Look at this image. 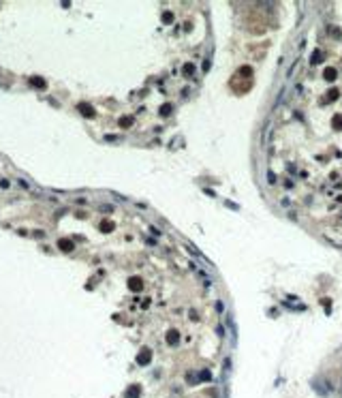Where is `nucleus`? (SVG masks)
<instances>
[{
  "instance_id": "obj_16",
  "label": "nucleus",
  "mask_w": 342,
  "mask_h": 398,
  "mask_svg": "<svg viewBox=\"0 0 342 398\" xmlns=\"http://www.w3.org/2000/svg\"><path fill=\"white\" fill-rule=\"evenodd\" d=\"M17 186H19L22 191H28V188H30V184H28L24 178H17Z\"/></svg>"
},
{
  "instance_id": "obj_7",
  "label": "nucleus",
  "mask_w": 342,
  "mask_h": 398,
  "mask_svg": "<svg viewBox=\"0 0 342 398\" xmlns=\"http://www.w3.org/2000/svg\"><path fill=\"white\" fill-rule=\"evenodd\" d=\"M139 396H141V388L139 385H128L124 398H139Z\"/></svg>"
},
{
  "instance_id": "obj_3",
  "label": "nucleus",
  "mask_w": 342,
  "mask_h": 398,
  "mask_svg": "<svg viewBox=\"0 0 342 398\" xmlns=\"http://www.w3.org/2000/svg\"><path fill=\"white\" fill-rule=\"evenodd\" d=\"M58 248H60L62 253H71L75 246H73V242H71V240H66V238H60V240H58Z\"/></svg>"
},
{
  "instance_id": "obj_12",
  "label": "nucleus",
  "mask_w": 342,
  "mask_h": 398,
  "mask_svg": "<svg viewBox=\"0 0 342 398\" xmlns=\"http://www.w3.org/2000/svg\"><path fill=\"white\" fill-rule=\"evenodd\" d=\"M336 75H338V73H336V69H325V79H327V82H334V79H336Z\"/></svg>"
},
{
  "instance_id": "obj_1",
  "label": "nucleus",
  "mask_w": 342,
  "mask_h": 398,
  "mask_svg": "<svg viewBox=\"0 0 342 398\" xmlns=\"http://www.w3.org/2000/svg\"><path fill=\"white\" fill-rule=\"evenodd\" d=\"M310 385H312V390H314L319 396H329V394L334 392L332 383H327L323 377H316V379H312V381H310Z\"/></svg>"
},
{
  "instance_id": "obj_18",
  "label": "nucleus",
  "mask_w": 342,
  "mask_h": 398,
  "mask_svg": "<svg viewBox=\"0 0 342 398\" xmlns=\"http://www.w3.org/2000/svg\"><path fill=\"white\" fill-rule=\"evenodd\" d=\"M171 109H173L171 105H163V107H161V116H169V114H171Z\"/></svg>"
},
{
  "instance_id": "obj_4",
  "label": "nucleus",
  "mask_w": 342,
  "mask_h": 398,
  "mask_svg": "<svg viewBox=\"0 0 342 398\" xmlns=\"http://www.w3.org/2000/svg\"><path fill=\"white\" fill-rule=\"evenodd\" d=\"M28 84H30L32 88H37V90H45V88H47V82H45L43 77H30V79H28Z\"/></svg>"
},
{
  "instance_id": "obj_5",
  "label": "nucleus",
  "mask_w": 342,
  "mask_h": 398,
  "mask_svg": "<svg viewBox=\"0 0 342 398\" xmlns=\"http://www.w3.org/2000/svg\"><path fill=\"white\" fill-rule=\"evenodd\" d=\"M77 109L84 114L86 118H94V107H92V105H88V103H79V105H77Z\"/></svg>"
},
{
  "instance_id": "obj_13",
  "label": "nucleus",
  "mask_w": 342,
  "mask_h": 398,
  "mask_svg": "<svg viewBox=\"0 0 342 398\" xmlns=\"http://www.w3.org/2000/svg\"><path fill=\"white\" fill-rule=\"evenodd\" d=\"M199 381H212V372L210 370H201L199 372Z\"/></svg>"
},
{
  "instance_id": "obj_8",
  "label": "nucleus",
  "mask_w": 342,
  "mask_h": 398,
  "mask_svg": "<svg viewBox=\"0 0 342 398\" xmlns=\"http://www.w3.org/2000/svg\"><path fill=\"white\" fill-rule=\"evenodd\" d=\"M177 340H180V332L177 330H169L167 332V343L169 345H177Z\"/></svg>"
},
{
  "instance_id": "obj_22",
  "label": "nucleus",
  "mask_w": 342,
  "mask_h": 398,
  "mask_svg": "<svg viewBox=\"0 0 342 398\" xmlns=\"http://www.w3.org/2000/svg\"><path fill=\"white\" fill-rule=\"evenodd\" d=\"M101 210H103V212H111L113 208H111V206H101Z\"/></svg>"
},
{
  "instance_id": "obj_19",
  "label": "nucleus",
  "mask_w": 342,
  "mask_h": 398,
  "mask_svg": "<svg viewBox=\"0 0 342 398\" xmlns=\"http://www.w3.org/2000/svg\"><path fill=\"white\" fill-rule=\"evenodd\" d=\"M334 129H338V131L342 129V116H336V118H334Z\"/></svg>"
},
{
  "instance_id": "obj_6",
  "label": "nucleus",
  "mask_w": 342,
  "mask_h": 398,
  "mask_svg": "<svg viewBox=\"0 0 342 398\" xmlns=\"http://www.w3.org/2000/svg\"><path fill=\"white\" fill-rule=\"evenodd\" d=\"M141 287H143L141 278H137V276H130V278H128V289H130V291H141Z\"/></svg>"
},
{
  "instance_id": "obj_10",
  "label": "nucleus",
  "mask_w": 342,
  "mask_h": 398,
  "mask_svg": "<svg viewBox=\"0 0 342 398\" xmlns=\"http://www.w3.org/2000/svg\"><path fill=\"white\" fill-rule=\"evenodd\" d=\"M186 383H188V385H197V383H199V375L188 372V375H186Z\"/></svg>"
},
{
  "instance_id": "obj_11",
  "label": "nucleus",
  "mask_w": 342,
  "mask_h": 398,
  "mask_svg": "<svg viewBox=\"0 0 342 398\" xmlns=\"http://www.w3.org/2000/svg\"><path fill=\"white\" fill-rule=\"evenodd\" d=\"M323 58H325V54H323V51H316V54L310 58V62H312V64H319V62H323Z\"/></svg>"
},
{
  "instance_id": "obj_2",
  "label": "nucleus",
  "mask_w": 342,
  "mask_h": 398,
  "mask_svg": "<svg viewBox=\"0 0 342 398\" xmlns=\"http://www.w3.org/2000/svg\"><path fill=\"white\" fill-rule=\"evenodd\" d=\"M150 360H152V351L148 349V347H143L139 355H137V364H141V366H145V364H150Z\"/></svg>"
},
{
  "instance_id": "obj_14",
  "label": "nucleus",
  "mask_w": 342,
  "mask_h": 398,
  "mask_svg": "<svg viewBox=\"0 0 342 398\" xmlns=\"http://www.w3.org/2000/svg\"><path fill=\"white\" fill-rule=\"evenodd\" d=\"M193 73H195V64H190V62H188V64H184V75H186V77H190Z\"/></svg>"
},
{
  "instance_id": "obj_15",
  "label": "nucleus",
  "mask_w": 342,
  "mask_h": 398,
  "mask_svg": "<svg viewBox=\"0 0 342 398\" xmlns=\"http://www.w3.org/2000/svg\"><path fill=\"white\" fill-rule=\"evenodd\" d=\"M130 124H133V118H128V116H124V118L120 120V127H122V129H128Z\"/></svg>"
},
{
  "instance_id": "obj_9",
  "label": "nucleus",
  "mask_w": 342,
  "mask_h": 398,
  "mask_svg": "<svg viewBox=\"0 0 342 398\" xmlns=\"http://www.w3.org/2000/svg\"><path fill=\"white\" fill-rule=\"evenodd\" d=\"M113 227H116V225H113L111 221H103V223H101V231H103V233H109V231H113Z\"/></svg>"
},
{
  "instance_id": "obj_21",
  "label": "nucleus",
  "mask_w": 342,
  "mask_h": 398,
  "mask_svg": "<svg viewBox=\"0 0 342 398\" xmlns=\"http://www.w3.org/2000/svg\"><path fill=\"white\" fill-rule=\"evenodd\" d=\"M105 139H107V141H116L118 137H116V135H105Z\"/></svg>"
},
{
  "instance_id": "obj_17",
  "label": "nucleus",
  "mask_w": 342,
  "mask_h": 398,
  "mask_svg": "<svg viewBox=\"0 0 342 398\" xmlns=\"http://www.w3.org/2000/svg\"><path fill=\"white\" fill-rule=\"evenodd\" d=\"M163 22H165V24H171V22H173V13H171V11H165V13H163Z\"/></svg>"
},
{
  "instance_id": "obj_20",
  "label": "nucleus",
  "mask_w": 342,
  "mask_h": 398,
  "mask_svg": "<svg viewBox=\"0 0 342 398\" xmlns=\"http://www.w3.org/2000/svg\"><path fill=\"white\" fill-rule=\"evenodd\" d=\"M0 188H4V191H6V188H11V186H9V180H6V178H2V180H0Z\"/></svg>"
}]
</instances>
